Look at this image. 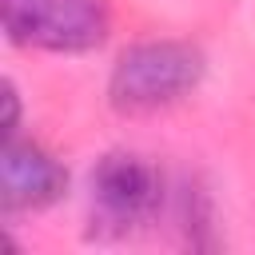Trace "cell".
I'll return each instance as SVG.
<instances>
[{"mask_svg":"<svg viewBox=\"0 0 255 255\" xmlns=\"http://www.w3.org/2000/svg\"><path fill=\"white\" fill-rule=\"evenodd\" d=\"M207 80V52L183 36H147L120 48L108 68L104 96L116 116H155L187 96H195Z\"/></svg>","mask_w":255,"mask_h":255,"instance_id":"1","label":"cell"},{"mask_svg":"<svg viewBox=\"0 0 255 255\" xmlns=\"http://www.w3.org/2000/svg\"><path fill=\"white\" fill-rule=\"evenodd\" d=\"M167 203V179L159 163L131 147L104 151L88 171V235L131 239L159 219Z\"/></svg>","mask_w":255,"mask_h":255,"instance_id":"2","label":"cell"},{"mask_svg":"<svg viewBox=\"0 0 255 255\" xmlns=\"http://www.w3.org/2000/svg\"><path fill=\"white\" fill-rule=\"evenodd\" d=\"M4 40L20 52L88 56L112 36L108 0H0Z\"/></svg>","mask_w":255,"mask_h":255,"instance_id":"3","label":"cell"},{"mask_svg":"<svg viewBox=\"0 0 255 255\" xmlns=\"http://www.w3.org/2000/svg\"><path fill=\"white\" fill-rule=\"evenodd\" d=\"M72 191L68 163L32 135H8L0 147V207L4 215H36Z\"/></svg>","mask_w":255,"mask_h":255,"instance_id":"4","label":"cell"},{"mask_svg":"<svg viewBox=\"0 0 255 255\" xmlns=\"http://www.w3.org/2000/svg\"><path fill=\"white\" fill-rule=\"evenodd\" d=\"M0 96H4V139L8 135H20V128H24V116H20V88H16V80L12 76H4V84H0Z\"/></svg>","mask_w":255,"mask_h":255,"instance_id":"5","label":"cell"}]
</instances>
